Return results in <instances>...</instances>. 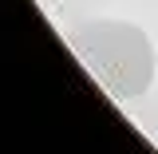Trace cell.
Instances as JSON below:
<instances>
[{
  "instance_id": "1",
  "label": "cell",
  "mask_w": 158,
  "mask_h": 154,
  "mask_svg": "<svg viewBox=\"0 0 158 154\" xmlns=\"http://www.w3.org/2000/svg\"><path fill=\"white\" fill-rule=\"evenodd\" d=\"M71 52L115 99H135L154 79V48L142 28L123 20H95L71 32Z\"/></svg>"
}]
</instances>
